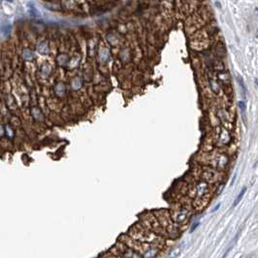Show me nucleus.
<instances>
[{"label":"nucleus","mask_w":258,"mask_h":258,"mask_svg":"<svg viewBox=\"0 0 258 258\" xmlns=\"http://www.w3.org/2000/svg\"><path fill=\"white\" fill-rule=\"evenodd\" d=\"M246 189H247L246 187H245V188H243V190H242V192H241V193H240V195H239V197H238V199H236V201L234 202V205H233L234 207H235V206H237L238 203L242 200V198H243V194H245V192H246Z\"/></svg>","instance_id":"20e7f679"},{"label":"nucleus","mask_w":258,"mask_h":258,"mask_svg":"<svg viewBox=\"0 0 258 258\" xmlns=\"http://www.w3.org/2000/svg\"><path fill=\"white\" fill-rule=\"evenodd\" d=\"M39 114H40V112H39L38 109H33V110H32V114H33V117L35 118H38Z\"/></svg>","instance_id":"39448f33"},{"label":"nucleus","mask_w":258,"mask_h":258,"mask_svg":"<svg viewBox=\"0 0 258 258\" xmlns=\"http://www.w3.org/2000/svg\"><path fill=\"white\" fill-rule=\"evenodd\" d=\"M5 134L7 135V137L9 138V139H12V138L14 137V130L10 125L5 126Z\"/></svg>","instance_id":"7ed1b4c3"},{"label":"nucleus","mask_w":258,"mask_h":258,"mask_svg":"<svg viewBox=\"0 0 258 258\" xmlns=\"http://www.w3.org/2000/svg\"><path fill=\"white\" fill-rule=\"evenodd\" d=\"M6 1H9V2H13V0H6Z\"/></svg>","instance_id":"0eeeda50"},{"label":"nucleus","mask_w":258,"mask_h":258,"mask_svg":"<svg viewBox=\"0 0 258 258\" xmlns=\"http://www.w3.org/2000/svg\"><path fill=\"white\" fill-rule=\"evenodd\" d=\"M27 10H28V14L30 17H33V18L38 17V11H37L35 5L32 2L27 3Z\"/></svg>","instance_id":"f257e3e1"},{"label":"nucleus","mask_w":258,"mask_h":258,"mask_svg":"<svg viewBox=\"0 0 258 258\" xmlns=\"http://www.w3.org/2000/svg\"><path fill=\"white\" fill-rule=\"evenodd\" d=\"M33 57H34L33 53H32L30 50L25 49V50H24V58L25 59V60L30 61V60H32V59H33Z\"/></svg>","instance_id":"f03ea898"},{"label":"nucleus","mask_w":258,"mask_h":258,"mask_svg":"<svg viewBox=\"0 0 258 258\" xmlns=\"http://www.w3.org/2000/svg\"><path fill=\"white\" fill-rule=\"evenodd\" d=\"M4 134H5V128L0 124V137H2Z\"/></svg>","instance_id":"423d86ee"}]
</instances>
